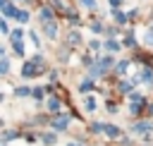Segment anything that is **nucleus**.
Listing matches in <instances>:
<instances>
[{
    "mask_svg": "<svg viewBox=\"0 0 153 146\" xmlns=\"http://www.w3.org/2000/svg\"><path fill=\"white\" fill-rule=\"evenodd\" d=\"M124 45H127V48H134V45H136V38H134L131 34H127V38H124Z\"/></svg>",
    "mask_w": 153,
    "mask_h": 146,
    "instance_id": "2eb2a0df",
    "label": "nucleus"
},
{
    "mask_svg": "<svg viewBox=\"0 0 153 146\" xmlns=\"http://www.w3.org/2000/svg\"><path fill=\"white\" fill-rule=\"evenodd\" d=\"M45 34H48L50 38H55V36H57V29H55V24H53V22H48V24H45Z\"/></svg>",
    "mask_w": 153,
    "mask_h": 146,
    "instance_id": "423d86ee",
    "label": "nucleus"
},
{
    "mask_svg": "<svg viewBox=\"0 0 153 146\" xmlns=\"http://www.w3.org/2000/svg\"><path fill=\"white\" fill-rule=\"evenodd\" d=\"M14 93H17L19 98H24V96H29V93H31V89H29V86H19V89H17Z\"/></svg>",
    "mask_w": 153,
    "mask_h": 146,
    "instance_id": "f8f14e48",
    "label": "nucleus"
},
{
    "mask_svg": "<svg viewBox=\"0 0 153 146\" xmlns=\"http://www.w3.org/2000/svg\"><path fill=\"white\" fill-rule=\"evenodd\" d=\"M2 5H5V0H0V7H2Z\"/></svg>",
    "mask_w": 153,
    "mask_h": 146,
    "instance_id": "7c9ffc66",
    "label": "nucleus"
},
{
    "mask_svg": "<svg viewBox=\"0 0 153 146\" xmlns=\"http://www.w3.org/2000/svg\"><path fill=\"white\" fill-rule=\"evenodd\" d=\"M112 14H115V19H117L120 24H124V22H127V14H122V12H112Z\"/></svg>",
    "mask_w": 153,
    "mask_h": 146,
    "instance_id": "5701e85b",
    "label": "nucleus"
},
{
    "mask_svg": "<svg viewBox=\"0 0 153 146\" xmlns=\"http://www.w3.org/2000/svg\"><path fill=\"white\" fill-rule=\"evenodd\" d=\"M120 2H122V0H110V5H112V12H115V10L120 7Z\"/></svg>",
    "mask_w": 153,
    "mask_h": 146,
    "instance_id": "c756f323",
    "label": "nucleus"
},
{
    "mask_svg": "<svg viewBox=\"0 0 153 146\" xmlns=\"http://www.w3.org/2000/svg\"><path fill=\"white\" fill-rule=\"evenodd\" d=\"M146 43H151V45H153V31H148V34H146Z\"/></svg>",
    "mask_w": 153,
    "mask_h": 146,
    "instance_id": "c85d7f7f",
    "label": "nucleus"
},
{
    "mask_svg": "<svg viewBox=\"0 0 153 146\" xmlns=\"http://www.w3.org/2000/svg\"><path fill=\"white\" fill-rule=\"evenodd\" d=\"M153 124L151 122H139V124H134V132H148Z\"/></svg>",
    "mask_w": 153,
    "mask_h": 146,
    "instance_id": "9b49d317",
    "label": "nucleus"
},
{
    "mask_svg": "<svg viewBox=\"0 0 153 146\" xmlns=\"http://www.w3.org/2000/svg\"><path fill=\"white\" fill-rule=\"evenodd\" d=\"M79 2H81L84 7H88V10H93V7H96V0H79Z\"/></svg>",
    "mask_w": 153,
    "mask_h": 146,
    "instance_id": "b1692460",
    "label": "nucleus"
},
{
    "mask_svg": "<svg viewBox=\"0 0 153 146\" xmlns=\"http://www.w3.org/2000/svg\"><path fill=\"white\" fill-rule=\"evenodd\" d=\"M2 12H5L7 17H17V12H19V10H17L14 5H10V2H5V5H2Z\"/></svg>",
    "mask_w": 153,
    "mask_h": 146,
    "instance_id": "20e7f679",
    "label": "nucleus"
},
{
    "mask_svg": "<svg viewBox=\"0 0 153 146\" xmlns=\"http://www.w3.org/2000/svg\"><path fill=\"white\" fill-rule=\"evenodd\" d=\"M41 141H43L45 146H50V144H55V134H43V136H41Z\"/></svg>",
    "mask_w": 153,
    "mask_h": 146,
    "instance_id": "ddd939ff",
    "label": "nucleus"
},
{
    "mask_svg": "<svg viewBox=\"0 0 153 146\" xmlns=\"http://www.w3.org/2000/svg\"><path fill=\"white\" fill-rule=\"evenodd\" d=\"M12 45H14V53H17V55H22V53H24V45H22V41H14Z\"/></svg>",
    "mask_w": 153,
    "mask_h": 146,
    "instance_id": "6ab92c4d",
    "label": "nucleus"
},
{
    "mask_svg": "<svg viewBox=\"0 0 153 146\" xmlns=\"http://www.w3.org/2000/svg\"><path fill=\"white\" fill-rule=\"evenodd\" d=\"M88 45H91V50H98V48H100V41H96V38H93Z\"/></svg>",
    "mask_w": 153,
    "mask_h": 146,
    "instance_id": "bb28decb",
    "label": "nucleus"
},
{
    "mask_svg": "<svg viewBox=\"0 0 153 146\" xmlns=\"http://www.w3.org/2000/svg\"><path fill=\"white\" fill-rule=\"evenodd\" d=\"M127 67H129V60H122V62L117 65V72L122 74V72H127Z\"/></svg>",
    "mask_w": 153,
    "mask_h": 146,
    "instance_id": "aec40b11",
    "label": "nucleus"
},
{
    "mask_svg": "<svg viewBox=\"0 0 153 146\" xmlns=\"http://www.w3.org/2000/svg\"><path fill=\"white\" fill-rule=\"evenodd\" d=\"M67 41H69V45H76V43H81V36H79L76 31H72V34L67 36Z\"/></svg>",
    "mask_w": 153,
    "mask_h": 146,
    "instance_id": "0eeeda50",
    "label": "nucleus"
},
{
    "mask_svg": "<svg viewBox=\"0 0 153 146\" xmlns=\"http://www.w3.org/2000/svg\"><path fill=\"white\" fill-rule=\"evenodd\" d=\"M31 93H33V98H36V101H41V98H43V89H33Z\"/></svg>",
    "mask_w": 153,
    "mask_h": 146,
    "instance_id": "393cba45",
    "label": "nucleus"
},
{
    "mask_svg": "<svg viewBox=\"0 0 153 146\" xmlns=\"http://www.w3.org/2000/svg\"><path fill=\"white\" fill-rule=\"evenodd\" d=\"M151 115H153V105H151Z\"/></svg>",
    "mask_w": 153,
    "mask_h": 146,
    "instance_id": "2f4dec72",
    "label": "nucleus"
},
{
    "mask_svg": "<svg viewBox=\"0 0 153 146\" xmlns=\"http://www.w3.org/2000/svg\"><path fill=\"white\" fill-rule=\"evenodd\" d=\"M86 110H96V98H86Z\"/></svg>",
    "mask_w": 153,
    "mask_h": 146,
    "instance_id": "412c9836",
    "label": "nucleus"
},
{
    "mask_svg": "<svg viewBox=\"0 0 153 146\" xmlns=\"http://www.w3.org/2000/svg\"><path fill=\"white\" fill-rule=\"evenodd\" d=\"M141 81L153 84V69H151V67H143V69H141Z\"/></svg>",
    "mask_w": 153,
    "mask_h": 146,
    "instance_id": "7ed1b4c3",
    "label": "nucleus"
},
{
    "mask_svg": "<svg viewBox=\"0 0 153 146\" xmlns=\"http://www.w3.org/2000/svg\"><path fill=\"white\" fill-rule=\"evenodd\" d=\"M10 69V60H0V74H5Z\"/></svg>",
    "mask_w": 153,
    "mask_h": 146,
    "instance_id": "4be33fe9",
    "label": "nucleus"
},
{
    "mask_svg": "<svg viewBox=\"0 0 153 146\" xmlns=\"http://www.w3.org/2000/svg\"><path fill=\"white\" fill-rule=\"evenodd\" d=\"M91 89H93V81H91V79H84V81L79 84V91H84V93L91 91Z\"/></svg>",
    "mask_w": 153,
    "mask_h": 146,
    "instance_id": "1a4fd4ad",
    "label": "nucleus"
},
{
    "mask_svg": "<svg viewBox=\"0 0 153 146\" xmlns=\"http://www.w3.org/2000/svg\"><path fill=\"white\" fill-rule=\"evenodd\" d=\"M48 110L57 112V110H60V101H57V98H48Z\"/></svg>",
    "mask_w": 153,
    "mask_h": 146,
    "instance_id": "9d476101",
    "label": "nucleus"
},
{
    "mask_svg": "<svg viewBox=\"0 0 153 146\" xmlns=\"http://www.w3.org/2000/svg\"><path fill=\"white\" fill-rule=\"evenodd\" d=\"M17 19H19V22H26V19H29V12H17Z\"/></svg>",
    "mask_w": 153,
    "mask_h": 146,
    "instance_id": "a878e982",
    "label": "nucleus"
},
{
    "mask_svg": "<svg viewBox=\"0 0 153 146\" xmlns=\"http://www.w3.org/2000/svg\"><path fill=\"white\" fill-rule=\"evenodd\" d=\"M91 31H93V34H100V31H103V24H100V22H93V24H91Z\"/></svg>",
    "mask_w": 153,
    "mask_h": 146,
    "instance_id": "a211bd4d",
    "label": "nucleus"
},
{
    "mask_svg": "<svg viewBox=\"0 0 153 146\" xmlns=\"http://www.w3.org/2000/svg\"><path fill=\"white\" fill-rule=\"evenodd\" d=\"M91 129H93V132H103V124H100V122H93V127H91Z\"/></svg>",
    "mask_w": 153,
    "mask_h": 146,
    "instance_id": "cd10ccee",
    "label": "nucleus"
},
{
    "mask_svg": "<svg viewBox=\"0 0 153 146\" xmlns=\"http://www.w3.org/2000/svg\"><path fill=\"white\" fill-rule=\"evenodd\" d=\"M41 19H48V22H50V19H53V10L43 7V10H41Z\"/></svg>",
    "mask_w": 153,
    "mask_h": 146,
    "instance_id": "4468645a",
    "label": "nucleus"
},
{
    "mask_svg": "<svg viewBox=\"0 0 153 146\" xmlns=\"http://www.w3.org/2000/svg\"><path fill=\"white\" fill-rule=\"evenodd\" d=\"M103 132H105L108 136H112V139H115V136H120V129H117V127H112V124H103Z\"/></svg>",
    "mask_w": 153,
    "mask_h": 146,
    "instance_id": "39448f33",
    "label": "nucleus"
},
{
    "mask_svg": "<svg viewBox=\"0 0 153 146\" xmlns=\"http://www.w3.org/2000/svg\"><path fill=\"white\" fill-rule=\"evenodd\" d=\"M43 69H45V65H43V57H41V55H36L33 60H29V62L22 67V74H24V77H36V74H41Z\"/></svg>",
    "mask_w": 153,
    "mask_h": 146,
    "instance_id": "f257e3e1",
    "label": "nucleus"
},
{
    "mask_svg": "<svg viewBox=\"0 0 153 146\" xmlns=\"http://www.w3.org/2000/svg\"><path fill=\"white\" fill-rule=\"evenodd\" d=\"M105 48H108V50H110V53H117V50H120V43H117V41H112V38H110V41H105Z\"/></svg>",
    "mask_w": 153,
    "mask_h": 146,
    "instance_id": "6e6552de",
    "label": "nucleus"
},
{
    "mask_svg": "<svg viewBox=\"0 0 153 146\" xmlns=\"http://www.w3.org/2000/svg\"><path fill=\"white\" fill-rule=\"evenodd\" d=\"M10 36H12V41H22V29H12Z\"/></svg>",
    "mask_w": 153,
    "mask_h": 146,
    "instance_id": "f3484780",
    "label": "nucleus"
},
{
    "mask_svg": "<svg viewBox=\"0 0 153 146\" xmlns=\"http://www.w3.org/2000/svg\"><path fill=\"white\" fill-rule=\"evenodd\" d=\"M14 136H17V132H14V129H7V132L2 134V141H12Z\"/></svg>",
    "mask_w": 153,
    "mask_h": 146,
    "instance_id": "dca6fc26",
    "label": "nucleus"
},
{
    "mask_svg": "<svg viewBox=\"0 0 153 146\" xmlns=\"http://www.w3.org/2000/svg\"><path fill=\"white\" fill-rule=\"evenodd\" d=\"M67 124H69V117H67V115H57V117L53 120V127H55V129H67Z\"/></svg>",
    "mask_w": 153,
    "mask_h": 146,
    "instance_id": "f03ea898",
    "label": "nucleus"
}]
</instances>
